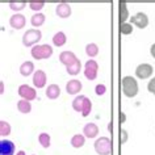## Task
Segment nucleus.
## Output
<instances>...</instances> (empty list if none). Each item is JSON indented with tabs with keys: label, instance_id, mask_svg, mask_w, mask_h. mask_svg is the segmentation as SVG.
Wrapping results in <instances>:
<instances>
[{
	"label": "nucleus",
	"instance_id": "1",
	"mask_svg": "<svg viewBox=\"0 0 155 155\" xmlns=\"http://www.w3.org/2000/svg\"><path fill=\"white\" fill-rule=\"evenodd\" d=\"M122 91L127 97H134L138 94V83L133 76H125L122 79Z\"/></svg>",
	"mask_w": 155,
	"mask_h": 155
},
{
	"label": "nucleus",
	"instance_id": "2",
	"mask_svg": "<svg viewBox=\"0 0 155 155\" xmlns=\"http://www.w3.org/2000/svg\"><path fill=\"white\" fill-rule=\"evenodd\" d=\"M30 54L34 59L40 61V59H46V58L51 57L53 54V48L48 44L45 45H36L33 46L32 50H30Z\"/></svg>",
	"mask_w": 155,
	"mask_h": 155
},
{
	"label": "nucleus",
	"instance_id": "3",
	"mask_svg": "<svg viewBox=\"0 0 155 155\" xmlns=\"http://www.w3.org/2000/svg\"><path fill=\"white\" fill-rule=\"evenodd\" d=\"M41 38H42L41 30H38V29H29L28 32H25L24 36H22V44L29 48V46H33L34 44H37Z\"/></svg>",
	"mask_w": 155,
	"mask_h": 155
},
{
	"label": "nucleus",
	"instance_id": "4",
	"mask_svg": "<svg viewBox=\"0 0 155 155\" xmlns=\"http://www.w3.org/2000/svg\"><path fill=\"white\" fill-rule=\"evenodd\" d=\"M112 150V143L108 137H101L95 142V151L100 155H109Z\"/></svg>",
	"mask_w": 155,
	"mask_h": 155
},
{
	"label": "nucleus",
	"instance_id": "5",
	"mask_svg": "<svg viewBox=\"0 0 155 155\" xmlns=\"http://www.w3.org/2000/svg\"><path fill=\"white\" fill-rule=\"evenodd\" d=\"M97 70H99V66L96 63V61L94 59H90L84 66V75L88 80H95L96 76H97Z\"/></svg>",
	"mask_w": 155,
	"mask_h": 155
},
{
	"label": "nucleus",
	"instance_id": "6",
	"mask_svg": "<svg viewBox=\"0 0 155 155\" xmlns=\"http://www.w3.org/2000/svg\"><path fill=\"white\" fill-rule=\"evenodd\" d=\"M18 95L22 97V100H28V101L34 100L37 97V94H36V91H34V88L29 87L28 84H22V86L18 87Z\"/></svg>",
	"mask_w": 155,
	"mask_h": 155
},
{
	"label": "nucleus",
	"instance_id": "7",
	"mask_svg": "<svg viewBox=\"0 0 155 155\" xmlns=\"http://www.w3.org/2000/svg\"><path fill=\"white\" fill-rule=\"evenodd\" d=\"M153 74V66L149 63H142L135 68V76L139 79H147Z\"/></svg>",
	"mask_w": 155,
	"mask_h": 155
},
{
	"label": "nucleus",
	"instance_id": "8",
	"mask_svg": "<svg viewBox=\"0 0 155 155\" xmlns=\"http://www.w3.org/2000/svg\"><path fill=\"white\" fill-rule=\"evenodd\" d=\"M130 22L133 25L135 26H138V28H146L147 25H149V17H147V15L146 13H143V12H138L135 16L133 17H130Z\"/></svg>",
	"mask_w": 155,
	"mask_h": 155
},
{
	"label": "nucleus",
	"instance_id": "9",
	"mask_svg": "<svg viewBox=\"0 0 155 155\" xmlns=\"http://www.w3.org/2000/svg\"><path fill=\"white\" fill-rule=\"evenodd\" d=\"M59 61H61V63H63L67 67V66H71L75 63L78 61V58L72 51H62L59 54Z\"/></svg>",
	"mask_w": 155,
	"mask_h": 155
},
{
	"label": "nucleus",
	"instance_id": "10",
	"mask_svg": "<svg viewBox=\"0 0 155 155\" xmlns=\"http://www.w3.org/2000/svg\"><path fill=\"white\" fill-rule=\"evenodd\" d=\"M0 154L2 155H13L15 154L13 142L8 141V139H2V141H0Z\"/></svg>",
	"mask_w": 155,
	"mask_h": 155
},
{
	"label": "nucleus",
	"instance_id": "11",
	"mask_svg": "<svg viewBox=\"0 0 155 155\" xmlns=\"http://www.w3.org/2000/svg\"><path fill=\"white\" fill-rule=\"evenodd\" d=\"M25 17L22 16V15L20 13H16V15H13V16H11L9 18V25L12 26L13 29H21V28H24L25 26Z\"/></svg>",
	"mask_w": 155,
	"mask_h": 155
},
{
	"label": "nucleus",
	"instance_id": "12",
	"mask_svg": "<svg viewBox=\"0 0 155 155\" xmlns=\"http://www.w3.org/2000/svg\"><path fill=\"white\" fill-rule=\"evenodd\" d=\"M82 83L78 79H72L66 84V91H67L68 95H76L79 91H82Z\"/></svg>",
	"mask_w": 155,
	"mask_h": 155
},
{
	"label": "nucleus",
	"instance_id": "13",
	"mask_svg": "<svg viewBox=\"0 0 155 155\" xmlns=\"http://www.w3.org/2000/svg\"><path fill=\"white\" fill-rule=\"evenodd\" d=\"M33 84L37 88H42L46 84V74L42 70H37L33 75Z\"/></svg>",
	"mask_w": 155,
	"mask_h": 155
},
{
	"label": "nucleus",
	"instance_id": "14",
	"mask_svg": "<svg viewBox=\"0 0 155 155\" xmlns=\"http://www.w3.org/2000/svg\"><path fill=\"white\" fill-rule=\"evenodd\" d=\"M83 133H84V137H87V138H95L99 133V127L96 124L90 122L83 127Z\"/></svg>",
	"mask_w": 155,
	"mask_h": 155
},
{
	"label": "nucleus",
	"instance_id": "15",
	"mask_svg": "<svg viewBox=\"0 0 155 155\" xmlns=\"http://www.w3.org/2000/svg\"><path fill=\"white\" fill-rule=\"evenodd\" d=\"M55 12L57 15L59 17L62 18H66V17H68L70 15H71V7H70L67 3H59V4L57 5V9H55Z\"/></svg>",
	"mask_w": 155,
	"mask_h": 155
},
{
	"label": "nucleus",
	"instance_id": "16",
	"mask_svg": "<svg viewBox=\"0 0 155 155\" xmlns=\"http://www.w3.org/2000/svg\"><path fill=\"white\" fill-rule=\"evenodd\" d=\"M118 17H120V25L125 24V20L129 17V11H127V7H126V3L125 2H120Z\"/></svg>",
	"mask_w": 155,
	"mask_h": 155
},
{
	"label": "nucleus",
	"instance_id": "17",
	"mask_svg": "<svg viewBox=\"0 0 155 155\" xmlns=\"http://www.w3.org/2000/svg\"><path fill=\"white\" fill-rule=\"evenodd\" d=\"M61 95V88L57 86V84H50L48 87V90H46V96H48L49 99H58Z\"/></svg>",
	"mask_w": 155,
	"mask_h": 155
},
{
	"label": "nucleus",
	"instance_id": "18",
	"mask_svg": "<svg viewBox=\"0 0 155 155\" xmlns=\"http://www.w3.org/2000/svg\"><path fill=\"white\" fill-rule=\"evenodd\" d=\"M33 70H34V64H33V62H24L21 66H20V74L22 76H29L30 74L33 72Z\"/></svg>",
	"mask_w": 155,
	"mask_h": 155
},
{
	"label": "nucleus",
	"instance_id": "19",
	"mask_svg": "<svg viewBox=\"0 0 155 155\" xmlns=\"http://www.w3.org/2000/svg\"><path fill=\"white\" fill-rule=\"evenodd\" d=\"M84 100H86V96H83V95L76 96V97L74 99V101H72V108H74V110H76V112H79V113H82Z\"/></svg>",
	"mask_w": 155,
	"mask_h": 155
},
{
	"label": "nucleus",
	"instance_id": "20",
	"mask_svg": "<svg viewBox=\"0 0 155 155\" xmlns=\"http://www.w3.org/2000/svg\"><path fill=\"white\" fill-rule=\"evenodd\" d=\"M66 41H67V38H66V34L63 32H58L55 33V36L53 37V42H54V45L55 46H63L66 44Z\"/></svg>",
	"mask_w": 155,
	"mask_h": 155
},
{
	"label": "nucleus",
	"instance_id": "21",
	"mask_svg": "<svg viewBox=\"0 0 155 155\" xmlns=\"http://www.w3.org/2000/svg\"><path fill=\"white\" fill-rule=\"evenodd\" d=\"M84 143H86V137L82 135V134H76V135H74V137L71 138V145L74 147H76V149L82 147Z\"/></svg>",
	"mask_w": 155,
	"mask_h": 155
},
{
	"label": "nucleus",
	"instance_id": "22",
	"mask_svg": "<svg viewBox=\"0 0 155 155\" xmlns=\"http://www.w3.org/2000/svg\"><path fill=\"white\" fill-rule=\"evenodd\" d=\"M30 22H32L33 26L38 28V26H41L45 22V15L44 13H36V15H33L32 18H30Z\"/></svg>",
	"mask_w": 155,
	"mask_h": 155
},
{
	"label": "nucleus",
	"instance_id": "23",
	"mask_svg": "<svg viewBox=\"0 0 155 155\" xmlns=\"http://www.w3.org/2000/svg\"><path fill=\"white\" fill-rule=\"evenodd\" d=\"M80 68H82V63H80L79 59H78L74 64L67 66V67H66V70H67V72L70 74V75H78V74L80 72Z\"/></svg>",
	"mask_w": 155,
	"mask_h": 155
},
{
	"label": "nucleus",
	"instance_id": "24",
	"mask_svg": "<svg viewBox=\"0 0 155 155\" xmlns=\"http://www.w3.org/2000/svg\"><path fill=\"white\" fill-rule=\"evenodd\" d=\"M17 108L21 113H29L30 109H32V105H30V103L28 100H20L17 103Z\"/></svg>",
	"mask_w": 155,
	"mask_h": 155
},
{
	"label": "nucleus",
	"instance_id": "25",
	"mask_svg": "<svg viewBox=\"0 0 155 155\" xmlns=\"http://www.w3.org/2000/svg\"><path fill=\"white\" fill-rule=\"evenodd\" d=\"M26 2L25 0H11L9 2V7L13 11H21L22 8H25Z\"/></svg>",
	"mask_w": 155,
	"mask_h": 155
},
{
	"label": "nucleus",
	"instance_id": "26",
	"mask_svg": "<svg viewBox=\"0 0 155 155\" xmlns=\"http://www.w3.org/2000/svg\"><path fill=\"white\" fill-rule=\"evenodd\" d=\"M86 53H87V55L91 57V58L96 57V55H97V53H99L97 45H96V44H88L86 46Z\"/></svg>",
	"mask_w": 155,
	"mask_h": 155
},
{
	"label": "nucleus",
	"instance_id": "27",
	"mask_svg": "<svg viewBox=\"0 0 155 155\" xmlns=\"http://www.w3.org/2000/svg\"><path fill=\"white\" fill-rule=\"evenodd\" d=\"M91 109H92L91 100L88 97H86V100H84V104H83V109H82V116H83V117H87V116L91 113Z\"/></svg>",
	"mask_w": 155,
	"mask_h": 155
},
{
	"label": "nucleus",
	"instance_id": "28",
	"mask_svg": "<svg viewBox=\"0 0 155 155\" xmlns=\"http://www.w3.org/2000/svg\"><path fill=\"white\" fill-rule=\"evenodd\" d=\"M0 134L2 135H8L11 134V125L4 120L0 121Z\"/></svg>",
	"mask_w": 155,
	"mask_h": 155
},
{
	"label": "nucleus",
	"instance_id": "29",
	"mask_svg": "<svg viewBox=\"0 0 155 155\" xmlns=\"http://www.w3.org/2000/svg\"><path fill=\"white\" fill-rule=\"evenodd\" d=\"M44 5H45L44 0H30L29 2V7L33 11H40V9L44 8Z\"/></svg>",
	"mask_w": 155,
	"mask_h": 155
},
{
	"label": "nucleus",
	"instance_id": "30",
	"mask_svg": "<svg viewBox=\"0 0 155 155\" xmlns=\"http://www.w3.org/2000/svg\"><path fill=\"white\" fill-rule=\"evenodd\" d=\"M38 141L42 145V147H49L50 146V135L48 133H41L38 137Z\"/></svg>",
	"mask_w": 155,
	"mask_h": 155
},
{
	"label": "nucleus",
	"instance_id": "31",
	"mask_svg": "<svg viewBox=\"0 0 155 155\" xmlns=\"http://www.w3.org/2000/svg\"><path fill=\"white\" fill-rule=\"evenodd\" d=\"M133 32V25L131 24H121L120 25V33L121 34H130Z\"/></svg>",
	"mask_w": 155,
	"mask_h": 155
},
{
	"label": "nucleus",
	"instance_id": "32",
	"mask_svg": "<svg viewBox=\"0 0 155 155\" xmlns=\"http://www.w3.org/2000/svg\"><path fill=\"white\" fill-rule=\"evenodd\" d=\"M147 90H149L151 94H154V95H155V76L150 80L149 84H147Z\"/></svg>",
	"mask_w": 155,
	"mask_h": 155
},
{
	"label": "nucleus",
	"instance_id": "33",
	"mask_svg": "<svg viewBox=\"0 0 155 155\" xmlns=\"http://www.w3.org/2000/svg\"><path fill=\"white\" fill-rule=\"evenodd\" d=\"M127 141V133L124 129L120 130V143H125Z\"/></svg>",
	"mask_w": 155,
	"mask_h": 155
},
{
	"label": "nucleus",
	"instance_id": "34",
	"mask_svg": "<svg viewBox=\"0 0 155 155\" xmlns=\"http://www.w3.org/2000/svg\"><path fill=\"white\" fill-rule=\"evenodd\" d=\"M105 91H107V87L104 86V84H97V86H96V94L97 95H104Z\"/></svg>",
	"mask_w": 155,
	"mask_h": 155
},
{
	"label": "nucleus",
	"instance_id": "35",
	"mask_svg": "<svg viewBox=\"0 0 155 155\" xmlns=\"http://www.w3.org/2000/svg\"><path fill=\"white\" fill-rule=\"evenodd\" d=\"M150 53H151V55H153L155 58V44L154 45H151V49H150Z\"/></svg>",
	"mask_w": 155,
	"mask_h": 155
},
{
	"label": "nucleus",
	"instance_id": "36",
	"mask_svg": "<svg viewBox=\"0 0 155 155\" xmlns=\"http://www.w3.org/2000/svg\"><path fill=\"white\" fill-rule=\"evenodd\" d=\"M125 118H126V117H125V114H124L122 112H121V113H120V122L122 124L124 121H125Z\"/></svg>",
	"mask_w": 155,
	"mask_h": 155
},
{
	"label": "nucleus",
	"instance_id": "37",
	"mask_svg": "<svg viewBox=\"0 0 155 155\" xmlns=\"http://www.w3.org/2000/svg\"><path fill=\"white\" fill-rule=\"evenodd\" d=\"M16 155H25V153H24V151H18Z\"/></svg>",
	"mask_w": 155,
	"mask_h": 155
}]
</instances>
